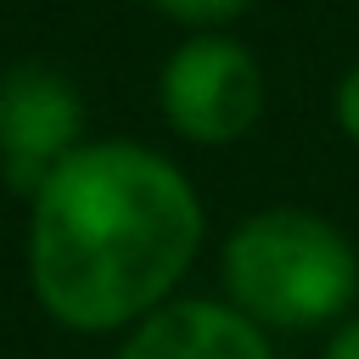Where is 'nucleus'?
Instances as JSON below:
<instances>
[{
    "label": "nucleus",
    "mask_w": 359,
    "mask_h": 359,
    "mask_svg": "<svg viewBox=\"0 0 359 359\" xmlns=\"http://www.w3.org/2000/svg\"><path fill=\"white\" fill-rule=\"evenodd\" d=\"M202 230L185 168L140 140H84L28 196V286L67 331H123L174 297Z\"/></svg>",
    "instance_id": "f257e3e1"
},
{
    "label": "nucleus",
    "mask_w": 359,
    "mask_h": 359,
    "mask_svg": "<svg viewBox=\"0 0 359 359\" xmlns=\"http://www.w3.org/2000/svg\"><path fill=\"white\" fill-rule=\"evenodd\" d=\"M163 123L191 146H230L264 118V67L230 34H191L157 73Z\"/></svg>",
    "instance_id": "7ed1b4c3"
},
{
    "label": "nucleus",
    "mask_w": 359,
    "mask_h": 359,
    "mask_svg": "<svg viewBox=\"0 0 359 359\" xmlns=\"http://www.w3.org/2000/svg\"><path fill=\"white\" fill-rule=\"evenodd\" d=\"M320 359H359V314H348L331 337H325V353Z\"/></svg>",
    "instance_id": "6e6552de"
},
{
    "label": "nucleus",
    "mask_w": 359,
    "mask_h": 359,
    "mask_svg": "<svg viewBox=\"0 0 359 359\" xmlns=\"http://www.w3.org/2000/svg\"><path fill=\"white\" fill-rule=\"evenodd\" d=\"M146 6H157L163 17H174V22H185V28H196V34H208V28L230 22V17H241L252 0H146Z\"/></svg>",
    "instance_id": "423d86ee"
},
{
    "label": "nucleus",
    "mask_w": 359,
    "mask_h": 359,
    "mask_svg": "<svg viewBox=\"0 0 359 359\" xmlns=\"http://www.w3.org/2000/svg\"><path fill=\"white\" fill-rule=\"evenodd\" d=\"M230 303L264 331H314L353 309L359 252L309 208H264L241 219L219 258Z\"/></svg>",
    "instance_id": "f03ea898"
},
{
    "label": "nucleus",
    "mask_w": 359,
    "mask_h": 359,
    "mask_svg": "<svg viewBox=\"0 0 359 359\" xmlns=\"http://www.w3.org/2000/svg\"><path fill=\"white\" fill-rule=\"evenodd\" d=\"M331 112H337V129L359 146V62L337 79V90H331Z\"/></svg>",
    "instance_id": "0eeeda50"
},
{
    "label": "nucleus",
    "mask_w": 359,
    "mask_h": 359,
    "mask_svg": "<svg viewBox=\"0 0 359 359\" xmlns=\"http://www.w3.org/2000/svg\"><path fill=\"white\" fill-rule=\"evenodd\" d=\"M118 359H275V348L236 303L168 297L140 325H129Z\"/></svg>",
    "instance_id": "39448f33"
},
{
    "label": "nucleus",
    "mask_w": 359,
    "mask_h": 359,
    "mask_svg": "<svg viewBox=\"0 0 359 359\" xmlns=\"http://www.w3.org/2000/svg\"><path fill=\"white\" fill-rule=\"evenodd\" d=\"M84 95L50 62L0 67V180L17 196H34L62 157L84 140Z\"/></svg>",
    "instance_id": "20e7f679"
}]
</instances>
